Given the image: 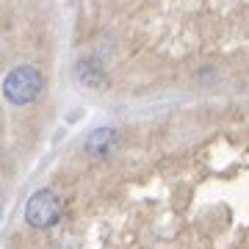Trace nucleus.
<instances>
[{
    "instance_id": "obj_1",
    "label": "nucleus",
    "mask_w": 249,
    "mask_h": 249,
    "mask_svg": "<svg viewBox=\"0 0 249 249\" xmlns=\"http://www.w3.org/2000/svg\"><path fill=\"white\" fill-rule=\"evenodd\" d=\"M39 91H42V75H39V70L28 67V64L14 67V70L6 75V80H3V94H6L9 103H14V106H28V103H34V100L39 97Z\"/></svg>"
},
{
    "instance_id": "obj_2",
    "label": "nucleus",
    "mask_w": 249,
    "mask_h": 249,
    "mask_svg": "<svg viewBox=\"0 0 249 249\" xmlns=\"http://www.w3.org/2000/svg\"><path fill=\"white\" fill-rule=\"evenodd\" d=\"M58 216H61V199H58V194L50 191V188L36 191L25 205V222L31 224V227H39V230L55 224Z\"/></svg>"
},
{
    "instance_id": "obj_3",
    "label": "nucleus",
    "mask_w": 249,
    "mask_h": 249,
    "mask_svg": "<svg viewBox=\"0 0 249 249\" xmlns=\"http://www.w3.org/2000/svg\"><path fill=\"white\" fill-rule=\"evenodd\" d=\"M111 144H114V130H111V127H97V130L86 139V150L103 155V152L111 150Z\"/></svg>"
},
{
    "instance_id": "obj_4",
    "label": "nucleus",
    "mask_w": 249,
    "mask_h": 249,
    "mask_svg": "<svg viewBox=\"0 0 249 249\" xmlns=\"http://www.w3.org/2000/svg\"><path fill=\"white\" fill-rule=\"evenodd\" d=\"M78 78L83 80V83H89V86H97L100 80H103V75H100L97 64H91V61H78Z\"/></svg>"
}]
</instances>
